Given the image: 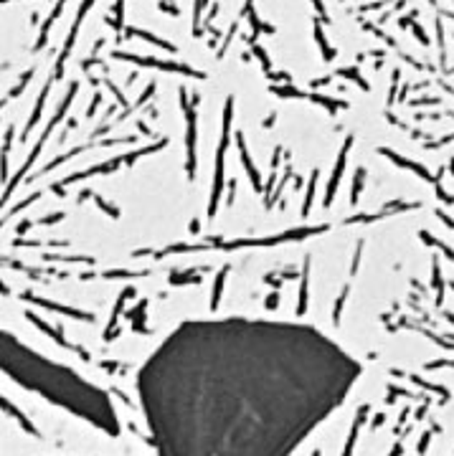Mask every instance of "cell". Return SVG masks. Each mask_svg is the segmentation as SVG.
<instances>
[{"instance_id": "obj_1", "label": "cell", "mask_w": 454, "mask_h": 456, "mask_svg": "<svg viewBox=\"0 0 454 456\" xmlns=\"http://www.w3.org/2000/svg\"><path fill=\"white\" fill-rule=\"evenodd\" d=\"M355 378V360L312 327L200 320L155 350L140 398L160 456H287Z\"/></svg>"}, {"instance_id": "obj_2", "label": "cell", "mask_w": 454, "mask_h": 456, "mask_svg": "<svg viewBox=\"0 0 454 456\" xmlns=\"http://www.w3.org/2000/svg\"><path fill=\"white\" fill-rule=\"evenodd\" d=\"M3 367L23 388L41 393L51 403L64 405L66 411L102 426L109 434L117 431L115 411H112V405L102 390L94 388L92 383H86L77 373H71L66 367L46 360L43 355L28 350L10 335H3Z\"/></svg>"}]
</instances>
